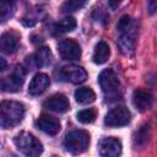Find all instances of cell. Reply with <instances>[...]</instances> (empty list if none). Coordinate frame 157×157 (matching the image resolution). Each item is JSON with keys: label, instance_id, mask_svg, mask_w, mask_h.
I'll list each match as a JSON object with an SVG mask.
<instances>
[{"label": "cell", "instance_id": "7c38bea8", "mask_svg": "<svg viewBox=\"0 0 157 157\" xmlns=\"http://www.w3.org/2000/svg\"><path fill=\"white\" fill-rule=\"evenodd\" d=\"M153 102V97L151 94L150 91L147 90H142V88H137L132 93V103L135 105V108L140 112H145L147 109L151 108Z\"/></svg>", "mask_w": 157, "mask_h": 157}, {"label": "cell", "instance_id": "ac0fdd59", "mask_svg": "<svg viewBox=\"0 0 157 157\" xmlns=\"http://www.w3.org/2000/svg\"><path fill=\"white\" fill-rule=\"evenodd\" d=\"M76 28V21L74 17H65L61 21H59L58 23H55L54 26V32L58 34H63V33H67L71 32Z\"/></svg>", "mask_w": 157, "mask_h": 157}, {"label": "cell", "instance_id": "2e32d148", "mask_svg": "<svg viewBox=\"0 0 157 157\" xmlns=\"http://www.w3.org/2000/svg\"><path fill=\"white\" fill-rule=\"evenodd\" d=\"M109 55H110V49H109V45L105 43V42H99L97 43V45L94 47V52H93V55H92V60L94 64H98V65H102L104 64L108 59H109Z\"/></svg>", "mask_w": 157, "mask_h": 157}, {"label": "cell", "instance_id": "7402d4cb", "mask_svg": "<svg viewBox=\"0 0 157 157\" xmlns=\"http://www.w3.org/2000/svg\"><path fill=\"white\" fill-rule=\"evenodd\" d=\"M96 118H97V110L93 108L83 109L77 113V120L82 124H91L96 120Z\"/></svg>", "mask_w": 157, "mask_h": 157}, {"label": "cell", "instance_id": "603a6c76", "mask_svg": "<svg viewBox=\"0 0 157 157\" xmlns=\"http://www.w3.org/2000/svg\"><path fill=\"white\" fill-rule=\"evenodd\" d=\"M86 5V1H80V0H70L64 2L63 5V11L64 12H74L80 10L81 7H83Z\"/></svg>", "mask_w": 157, "mask_h": 157}, {"label": "cell", "instance_id": "ba28073f", "mask_svg": "<svg viewBox=\"0 0 157 157\" xmlns=\"http://www.w3.org/2000/svg\"><path fill=\"white\" fill-rule=\"evenodd\" d=\"M101 157H120L121 142L117 137H103L98 145Z\"/></svg>", "mask_w": 157, "mask_h": 157}, {"label": "cell", "instance_id": "7a4b0ae2", "mask_svg": "<svg viewBox=\"0 0 157 157\" xmlns=\"http://www.w3.org/2000/svg\"><path fill=\"white\" fill-rule=\"evenodd\" d=\"M25 115V105L16 101H4L0 103V126L10 129L21 123Z\"/></svg>", "mask_w": 157, "mask_h": 157}, {"label": "cell", "instance_id": "ffe728a7", "mask_svg": "<svg viewBox=\"0 0 157 157\" xmlns=\"http://www.w3.org/2000/svg\"><path fill=\"white\" fill-rule=\"evenodd\" d=\"M148 139H150V125L148 124H145L142 125L139 131L135 134V137H134V145L136 147H144L147 142H148Z\"/></svg>", "mask_w": 157, "mask_h": 157}, {"label": "cell", "instance_id": "52a82bcc", "mask_svg": "<svg viewBox=\"0 0 157 157\" xmlns=\"http://www.w3.org/2000/svg\"><path fill=\"white\" fill-rule=\"evenodd\" d=\"M25 81V70L17 66L15 71L0 80V90L4 92H17Z\"/></svg>", "mask_w": 157, "mask_h": 157}, {"label": "cell", "instance_id": "6da1fadb", "mask_svg": "<svg viewBox=\"0 0 157 157\" xmlns=\"http://www.w3.org/2000/svg\"><path fill=\"white\" fill-rule=\"evenodd\" d=\"M117 29L119 33L118 45L121 53L125 55H131L135 49V42L137 36V26L135 20L128 15L121 16L119 22L117 23Z\"/></svg>", "mask_w": 157, "mask_h": 157}, {"label": "cell", "instance_id": "5bb4252c", "mask_svg": "<svg viewBox=\"0 0 157 157\" xmlns=\"http://www.w3.org/2000/svg\"><path fill=\"white\" fill-rule=\"evenodd\" d=\"M18 34L13 31L6 32L0 36V52L5 54H12L18 45Z\"/></svg>", "mask_w": 157, "mask_h": 157}, {"label": "cell", "instance_id": "484cf974", "mask_svg": "<svg viewBox=\"0 0 157 157\" xmlns=\"http://www.w3.org/2000/svg\"><path fill=\"white\" fill-rule=\"evenodd\" d=\"M53 157H56V156H53Z\"/></svg>", "mask_w": 157, "mask_h": 157}, {"label": "cell", "instance_id": "8992f818", "mask_svg": "<svg viewBox=\"0 0 157 157\" xmlns=\"http://www.w3.org/2000/svg\"><path fill=\"white\" fill-rule=\"evenodd\" d=\"M130 121V112L126 107H115L110 109L104 118V124L112 128L124 126Z\"/></svg>", "mask_w": 157, "mask_h": 157}, {"label": "cell", "instance_id": "d4e9b609", "mask_svg": "<svg viewBox=\"0 0 157 157\" xmlns=\"http://www.w3.org/2000/svg\"><path fill=\"white\" fill-rule=\"evenodd\" d=\"M150 6H151V10H150V12L152 13V12L155 11V1H151V2H150Z\"/></svg>", "mask_w": 157, "mask_h": 157}, {"label": "cell", "instance_id": "5b68a950", "mask_svg": "<svg viewBox=\"0 0 157 157\" xmlns=\"http://www.w3.org/2000/svg\"><path fill=\"white\" fill-rule=\"evenodd\" d=\"M98 82L102 91L107 94H115L120 87L119 77L112 69H104L98 76Z\"/></svg>", "mask_w": 157, "mask_h": 157}, {"label": "cell", "instance_id": "30bf717a", "mask_svg": "<svg viewBox=\"0 0 157 157\" xmlns=\"http://www.w3.org/2000/svg\"><path fill=\"white\" fill-rule=\"evenodd\" d=\"M60 76L64 81L71 83H82L87 78V72L85 69L77 65H66L61 69Z\"/></svg>", "mask_w": 157, "mask_h": 157}, {"label": "cell", "instance_id": "9c48e42d", "mask_svg": "<svg viewBox=\"0 0 157 157\" xmlns=\"http://www.w3.org/2000/svg\"><path fill=\"white\" fill-rule=\"evenodd\" d=\"M58 52L64 60H77L81 56V48L74 39H63L58 44Z\"/></svg>", "mask_w": 157, "mask_h": 157}, {"label": "cell", "instance_id": "3957f363", "mask_svg": "<svg viewBox=\"0 0 157 157\" xmlns=\"http://www.w3.org/2000/svg\"><path fill=\"white\" fill-rule=\"evenodd\" d=\"M15 146L20 152L27 157H39L43 152L42 142L32 134L27 131H21L13 139Z\"/></svg>", "mask_w": 157, "mask_h": 157}, {"label": "cell", "instance_id": "cb8c5ba5", "mask_svg": "<svg viewBox=\"0 0 157 157\" xmlns=\"http://www.w3.org/2000/svg\"><path fill=\"white\" fill-rule=\"evenodd\" d=\"M6 66H7L6 60H5V59H2V58H0V72H1L2 70H5V69H6Z\"/></svg>", "mask_w": 157, "mask_h": 157}, {"label": "cell", "instance_id": "9a60e30c", "mask_svg": "<svg viewBox=\"0 0 157 157\" xmlns=\"http://www.w3.org/2000/svg\"><path fill=\"white\" fill-rule=\"evenodd\" d=\"M49 83H50V80H49L48 75H45L43 72H39V74L34 75L33 78H32V81L29 82L28 92L32 96H38V94L43 93L47 90V87L49 86Z\"/></svg>", "mask_w": 157, "mask_h": 157}, {"label": "cell", "instance_id": "44dd1931", "mask_svg": "<svg viewBox=\"0 0 157 157\" xmlns=\"http://www.w3.org/2000/svg\"><path fill=\"white\" fill-rule=\"evenodd\" d=\"M15 12V2L12 1H0V23H4Z\"/></svg>", "mask_w": 157, "mask_h": 157}, {"label": "cell", "instance_id": "d6986e66", "mask_svg": "<svg viewBox=\"0 0 157 157\" xmlns=\"http://www.w3.org/2000/svg\"><path fill=\"white\" fill-rule=\"evenodd\" d=\"M34 63L37 66H48L52 63V52L47 47H42L34 54Z\"/></svg>", "mask_w": 157, "mask_h": 157}, {"label": "cell", "instance_id": "8fae6325", "mask_svg": "<svg viewBox=\"0 0 157 157\" xmlns=\"http://www.w3.org/2000/svg\"><path fill=\"white\" fill-rule=\"evenodd\" d=\"M36 125H37L38 129H40L43 132H45V134H48L50 136H54L60 131L59 120L56 118L49 115V114H42L37 119Z\"/></svg>", "mask_w": 157, "mask_h": 157}, {"label": "cell", "instance_id": "4fadbf2b", "mask_svg": "<svg viewBox=\"0 0 157 157\" xmlns=\"http://www.w3.org/2000/svg\"><path fill=\"white\" fill-rule=\"evenodd\" d=\"M44 107L49 110L55 112V113H65L69 110L70 104H69L67 98L64 94L56 93V94H53L52 97H49L44 102Z\"/></svg>", "mask_w": 157, "mask_h": 157}, {"label": "cell", "instance_id": "277c9868", "mask_svg": "<svg viewBox=\"0 0 157 157\" xmlns=\"http://www.w3.org/2000/svg\"><path fill=\"white\" fill-rule=\"evenodd\" d=\"M90 145V135L83 130H75L66 135L64 140V146L66 151L74 155L82 153L87 150Z\"/></svg>", "mask_w": 157, "mask_h": 157}, {"label": "cell", "instance_id": "e0dca14e", "mask_svg": "<svg viewBox=\"0 0 157 157\" xmlns=\"http://www.w3.org/2000/svg\"><path fill=\"white\" fill-rule=\"evenodd\" d=\"M75 99L80 104H90L94 102L96 94L90 87H81L75 91Z\"/></svg>", "mask_w": 157, "mask_h": 157}]
</instances>
